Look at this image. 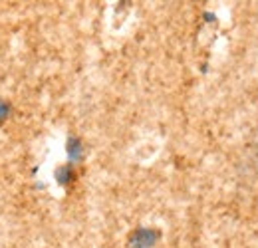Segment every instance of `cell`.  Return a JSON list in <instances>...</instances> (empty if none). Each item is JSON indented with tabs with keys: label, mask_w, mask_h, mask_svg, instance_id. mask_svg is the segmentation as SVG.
Wrapping results in <instances>:
<instances>
[{
	"label": "cell",
	"mask_w": 258,
	"mask_h": 248,
	"mask_svg": "<svg viewBox=\"0 0 258 248\" xmlns=\"http://www.w3.org/2000/svg\"><path fill=\"white\" fill-rule=\"evenodd\" d=\"M66 147H68V159H70V163H80L84 159V145H82V139L80 137H74V135L68 137Z\"/></svg>",
	"instance_id": "7a4b0ae2"
},
{
	"label": "cell",
	"mask_w": 258,
	"mask_h": 248,
	"mask_svg": "<svg viewBox=\"0 0 258 248\" xmlns=\"http://www.w3.org/2000/svg\"><path fill=\"white\" fill-rule=\"evenodd\" d=\"M10 113H12L10 103H8V101H4V99H0V123H2V121H6V119L10 117Z\"/></svg>",
	"instance_id": "277c9868"
},
{
	"label": "cell",
	"mask_w": 258,
	"mask_h": 248,
	"mask_svg": "<svg viewBox=\"0 0 258 248\" xmlns=\"http://www.w3.org/2000/svg\"><path fill=\"white\" fill-rule=\"evenodd\" d=\"M159 230L155 228H135L131 234H129V248H153L159 240Z\"/></svg>",
	"instance_id": "6da1fadb"
},
{
	"label": "cell",
	"mask_w": 258,
	"mask_h": 248,
	"mask_svg": "<svg viewBox=\"0 0 258 248\" xmlns=\"http://www.w3.org/2000/svg\"><path fill=\"white\" fill-rule=\"evenodd\" d=\"M54 177H56V181H58V185H70V183H74V179H76V171H74V167L72 165H62V167H58L56 171H54Z\"/></svg>",
	"instance_id": "3957f363"
}]
</instances>
